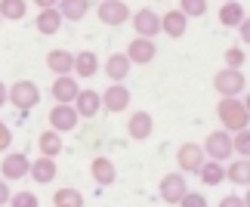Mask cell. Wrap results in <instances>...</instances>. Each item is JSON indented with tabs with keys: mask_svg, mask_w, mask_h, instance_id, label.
Returning <instances> with one entry per match:
<instances>
[{
	"mask_svg": "<svg viewBox=\"0 0 250 207\" xmlns=\"http://www.w3.org/2000/svg\"><path fill=\"white\" fill-rule=\"evenodd\" d=\"M216 115L223 121L226 133H241V130H247V124H250V115H247L244 102H238V99H219Z\"/></svg>",
	"mask_w": 250,
	"mask_h": 207,
	"instance_id": "obj_1",
	"label": "cell"
},
{
	"mask_svg": "<svg viewBox=\"0 0 250 207\" xmlns=\"http://www.w3.org/2000/svg\"><path fill=\"white\" fill-rule=\"evenodd\" d=\"M9 102L19 108V111H31L37 102H41V90H37L34 81H16L9 87Z\"/></svg>",
	"mask_w": 250,
	"mask_h": 207,
	"instance_id": "obj_2",
	"label": "cell"
},
{
	"mask_svg": "<svg viewBox=\"0 0 250 207\" xmlns=\"http://www.w3.org/2000/svg\"><path fill=\"white\" fill-rule=\"evenodd\" d=\"M213 87L216 93L223 99H235L238 93H241L247 87V81H244V74L241 71H232V68H223V71H216V78H213Z\"/></svg>",
	"mask_w": 250,
	"mask_h": 207,
	"instance_id": "obj_3",
	"label": "cell"
},
{
	"mask_svg": "<svg viewBox=\"0 0 250 207\" xmlns=\"http://www.w3.org/2000/svg\"><path fill=\"white\" fill-rule=\"evenodd\" d=\"M232 152H235V148H232V136H229L226 130H213V133L207 136L204 155H210V161H226Z\"/></svg>",
	"mask_w": 250,
	"mask_h": 207,
	"instance_id": "obj_4",
	"label": "cell"
},
{
	"mask_svg": "<svg viewBox=\"0 0 250 207\" xmlns=\"http://www.w3.org/2000/svg\"><path fill=\"white\" fill-rule=\"evenodd\" d=\"M96 16H99L102 25H124L130 19V6L121 3V0H102L96 6Z\"/></svg>",
	"mask_w": 250,
	"mask_h": 207,
	"instance_id": "obj_5",
	"label": "cell"
},
{
	"mask_svg": "<svg viewBox=\"0 0 250 207\" xmlns=\"http://www.w3.org/2000/svg\"><path fill=\"white\" fill-rule=\"evenodd\" d=\"M0 173H3V180H6V183L22 180V176L31 173V161H28L22 152H9L3 161H0Z\"/></svg>",
	"mask_w": 250,
	"mask_h": 207,
	"instance_id": "obj_6",
	"label": "cell"
},
{
	"mask_svg": "<svg viewBox=\"0 0 250 207\" xmlns=\"http://www.w3.org/2000/svg\"><path fill=\"white\" fill-rule=\"evenodd\" d=\"M176 161H179L182 173H201V167H204V148L195 143H186V145H179Z\"/></svg>",
	"mask_w": 250,
	"mask_h": 207,
	"instance_id": "obj_7",
	"label": "cell"
},
{
	"mask_svg": "<svg viewBox=\"0 0 250 207\" xmlns=\"http://www.w3.org/2000/svg\"><path fill=\"white\" fill-rule=\"evenodd\" d=\"M186 195H188V186H186V176L182 173H167L161 180V198L167 204H179Z\"/></svg>",
	"mask_w": 250,
	"mask_h": 207,
	"instance_id": "obj_8",
	"label": "cell"
},
{
	"mask_svg": "<svg viewBox=\"0 0 250 207\" xmlns=\"http://www.w3.org/2000/svg\"><path fill=\"white\" fill-rule=\"evenodd\" d=\"M133 28H136L139 37H146V41H151L158 31H161V16L155 13L151 6H142L136 16H133Z\"/></svg>",
	"mask_w": 250,
	"mask_h": 207,
	"instance_id": "obj_9",
	"label": "cell"
},
{
	"mask_svg": "<svg viewBox=\"0 0 250 207\" xmlns=\"http://www.w3.org/2000/svg\"><path fill=\"white\" fill-rule=\"evenodd\" d=\"M78 121H81V115L74 105H56L50 111V130H56V133H68V130L78 127Z\"/></svg>",
	"mask_w": 250,
	"mask_h": 207,
	"instance_id": "obj_10",
	"label": "cell"
},
{
	"mask_svg": "<svg viewBox=\"0 0 250 207\" xmlns=\"http://www.w3.org/2000/svg\"><path fill=\"white\" fill-rule=\"evenodd\" d=\"M155 41H146V37H133L130 46H127V59L130 65H148V62H155Z\"/></svg>",
	"mask_w": 250,
	"mask_h": 207,
	"instance_id": "obj_11",
	"label": "cell"
},
{
	"mask_svg": "<svg viewBox=\"0 0 250 207\" xmlns=\"http://www.w3.org/2000/svg\"><path fill=\"white\" fill-rule=\"evenodd\" d=\"M81 96V87H78V81L71 78H56L53 83V99H56V105H74V99Z\"/></svg>",
	"mask_w": 250,
	"mask_h": 207,
	"instance_id": "obj_12",
	"label": "cell"
},
{
	"mask_svg": "<svg viewBox=\"0 0 250 207\" xmlns=\"http://www.w3.org/2000/svg\"><path fill=\"white\" fill-rule=\"evenodd\" d=\"M102 105H105V111H127L130 108V90L124 83H114V87L105 90Z\"/></svg>",
	"mask_w": 250,
	"mask_h": 207,
	"instance_id": "obj_13",
	"label": "cell"
},
{
	"mask_svg": "<svg viewBox=\"0 0 250 207\" xmlns=\"http://www.w3.org/2000/svg\"><path fill=\"white\" fill-rule=\"evenodd\" d=\"M151 130H155V121H151L148 111H133L130 115V124H127V133L133 139H148Z\"/></svg>",
	"mask_w": 250,
	"mask_h": 207,
	"instance_id": "obj_14",
	"label": "cell"
},
{
	"mask_svg": "<svg viewBox=\"0 0 250 207\" xmlns=\"http://www.w3.org/2000/svg\"><path fill=\"white\" fill-rule=\"evenodd\" d=\"M74 108H78L81 118H96L102 108V96L96 90H81V96L74 99Z\"/></svg>",
	"mask_w": 250,
	"mask_h": 207,
	"instance_id": "obj_15",
	"label": "cell"
},
{
	"mask_svg": "<svg viewBox=\"0 0 250 207\" xmlns=\"http://www.w3.org/2000/svg\"><path fill=\"white\" fill-rule=\"evenodd\" d=\"M46 65H50V71H56L59 78H68L74 71V56L68 50H50L46 53Z\"/></svg>",
	"mask_w": 250,
	"mask_h": 207,
	"instance_id": "obj_16",
	"label": "cell"
},
{
	"mask_svg": "<svg viewBox=\"0 0 250 207\" xmlns=\"http://www.w3.org/2000/svg\"><path fill=\"white\" fill-rule=\"evenodd\" d=\"M90 173H93V180L96 186H111L114 180H118V170H114V164L108 161V158H93V164H90Z\"/></svg>",
	"mask_w": 250,
	"mask_h": 207,
	"instance_id": "obj_17",
	"label": "cell"
},
{
	"mask_svg": "<svg viewBox=\"0 0 250 207\" xmlns=\"http://www.w3.org/2000/svg\"><path fill=\"white\" fill-rule=\"evenodd\" d=\"M105 74L114 81V83H121L124 78L130 74V59H127V53H114L105 59Z\"/></svg>",
	"mask_w": 250,
	"mask_h": 207,
	"instance_id": "obj_18",
	"label": "cell"
},
{
	"mask_svg": "<svg viewBox=\"0 0 250 207\" xmlns=\"http://www.w3.org/2000/svg\"><path fill=\"white\" fill-rule=\"evenodd\" d=\"M161 31L167 37H182L186 34V16L179 13V9H170V13L161 16Z\"/></svg>",
	"mask_w": 250,
	"mask_h": 207,
	"instance_id": "obj_19",
	"label": "cell"
},
{
	"mask_svg": "<svg viewBox=\"0 0 250 207\" xmlns=\"http://www.w3.org/2000/svg\"><path fill=\"white\" fill-rule=\"evenodd\" d=\"M37 31H41V34H46V37H50V34H56V31H59V28H62V13H59V6H56V9H43V13H37Z\"/></svg>",
	"mask_w": 250,
	"mask_h": 207,
	"instance_id": "obj_20",
	"label": "cell"
},
{
	"mask_svg": "<svg viewBox=\"0 0 250 207\" xmlns=\"http://www.w3.org/2000/svg\"><path fill=\"white\" fill-rule=\"evenodd\" d=\"M37 148H41V158H56L62 152V136L56 133V130H43V133L37 136Z\"/></svg>",
	"mask_w": 250,
	"mask_h": 207,
	"instance_id": "obj_21",
	"label": "cell"
},
{
	"mask_svg": "<svg viewBox=\"0 0 250 207\" xmlns=\"http://www.w3.org/2000/svg\"><path fill=\"white\" fill-rule=\"evenodd\" d=\"M31 180H34V183H41V186H46V183H53V180H56V161H53V158H41V161H31Z\"/></svg>",
	"mask_w": 250,
	"mask_h": 207,
	"instance_id": "obj_22",
	"label": "cell"
},
{
	"mask_svg": "<svg viewBox=\"0 0 250 207\" xmlns=\"http://www.w3.org/2000/svg\"><path fill=\"white\" fill-rule=\"evenodd\" d=\"M96 71H99V59H96V53L83 50V53L74 56V74H78V78H93Z\"/></svg>",
	"mask_w": 250,
	"mask_h": 207,
	"instance_id": "obj_23",
	"label": "cell"
},
{
	"mask_svg": "<svg viewBox=\"0 0 250 207\" xmlns=\"http://www.w3.org/2000/svg\"><path fill=\"white\" fill-rule=\"evenodd\" d=\"M244 6L241 3H223L219 6V25H226V28H241L244 22Z\"/></svg>",
	"mask_w": 250,
	"mask_h": 207,
	"instance_id": "obj_24",
	"label": "cell"
},
{
	"mask_svg": "<svg viewBox=\"0 0 250 207\" xmlns=\"http://www.w3.org/2000/svg\"><path fill=\"white\" fill-rule=\"evenodd\" d=\"M59 13H62V19L81 22V19L90 13V3H86V0H62V3H59Z\"/></svg>",
	"mask_w": 250,
	"mask_h": 207,
	"instance_id": "obj_25",
	"label": "cell"
},
{
	"mask_svg": "<svg viewBox=\"0 0 250 207\" xmlns=\"http://www.w3.org/2000/svg\"><path fill=\"white\" fill-rule=\"evenodd\" d=\"M226 176H229L235 186H250V158L232 161V164H229V170H226Z\"/></svg>",
	"mask_w": 250,
	"mask_h": 207,
	"instance_id": "obj_26",
	"label": "cell"
},
{
	"mask_svg": "<svg viewBox=\"0 0 250 207\" xmlns=\"http://www.w3.org/2000/svg\"><path fill=\"white\" fill-rule=\"evenodd\" d=\"M201 183L204 186H219L226 180V167L219 164V161H204V167H201Z\"/></svg>",
	"mask_w": 250,
	"mask_h": 207,
	"instance_id": "obj_27",
	"label": "cell"
},
{
	"mask_svg": "<svg viewBox=\"0 0 250 207\" xmlns=\"http://www.w3.org/2000/svg\"><path fill=\"white\" fill-rule=\"evenodd\" d=\"M53 207H83V195L78 189H59L53 195Z\"/></svg>",
	"mask_w": 250,
	"mask_h": 207,
	"instance_id": "obj_28",
	"label": "cell"
},
{
	"mask_svg": "<svg viewBox=\"0 0 250 207\" xmlns=\"http://www.w3.org/2000/svg\"><path fill=\"white\" fill-rule=\"evenodd\" d=\"M25 13H28L25 0H0V16H3V19H13V22H16V19H22Z\"/></svg>",
	"mask_w": 250,
	"mask_h": 207,
	"instance_id": "obj_29",
	"label": "cell"
},
{
	"mask_svg": "<svg viewBox=\"0 0 250 207\" xmlns=\"http://www.w3.org/2000/svg\"><path fill=\"white\" fill-rule=\"evenodd\" d=\"M232 148H235V152L241 155V158H250V127L232 136Z\"/></svg>",
	"mask_w": 250,
	"mask_h": 207,
	"instance_id": "obj_30",
	"label": "cell"
},
{
	"mask_svg": "<svg viewBox=\"0 0 250 207\" xmlns=\"http://www.w3.org/2000/svg\"><path fill=\"white\" fill-rule=\"evenodd\" d=\"M179 13L182 16H204L207 13V3H204V0H182V3H179Z\"/></svg>",
	"mask_w": 250,
	"mask_h": 207,
	"instance_id": "obj_31",
	"label": "cell"
},
{
	"mask_svg": "<svg viewBox=\"0 0 250 207\" xmlns=\"http://www.w3.org/2000/svg\"><path fill=\"white\" fill-rule=\"evenodd\" d=\"M241 65H244V50H241V46H232V50H226V68L241 71Z\"/></svg>",
	"mask_w": 250,
	"mask_h": 207,
	"instance_id": "obj_32",
	"label": "cell"
},
{
	"mask_svg": "<svg viewBox=\"0 0 250 207\" xmlns=\"http://www.w3.org/2000/svg\"><path fill=\"white\" fill-rule=\"evenodd\" d=\"M37 204H41V201H37L34 192H16L13 201H9V207H37Z\"/></svg>",
	"mask_w": 250,
	"mask_h": 207,
	"instance_id": "obj_33",
	"label": "cell"
},
{
	"mask_svg": "<svg viewBox=\"0 0 250 207\" xmlns=\"http://www.w3.org/2000/svg\"><path fill=\"white\" fill-rule=\"evenodd\" d=\"M179 207H207V198H204L201 192H188L186 198L179 201Z\"/></svg>",
	"mask_w": 250,
	"mask_h": 207,
	"instance_id": "obj_34",
	"label": "cell"
},
{
	"mask_svg": "<svg viewBox=\"0 0 250 207\" xmlns=\"http://www.w3.org/2000/svg\"><path fill=\"white\" fill-rule=\"evenodd\" d=\"M9 143H13V133H9V127L3 124V121H0V152H6Z\"/></svg>",
	"mask_w": 250,
	"mask_h": 207,
	"instance_id": "obj_35",
	"label": "cell"
},
{
	"mask_svg": "<svg viewBox=\"0 0 250 207\" xmlns=\"http://www.w3.org/2000/svg\"><path fill=\"white\" fill-rule=\"evenodd\" d=\"M9 201H13V192H9L6 180H0V207H3V204H9Z\"/></svg>",
	"mask_w": 250,
	"mask_h": 207,
	"instance_id": "obj_36",
	"label": "cell"
},
{
	"mask_svg": "<svg viewBox=\"0 0 250 207\" xmlns=\"http://www.w3.org/2000/svg\"><path fill=\"white\" fill-rule=\"evenodd\" d=\"M219 207H244V198H238V195H226V198L219 201Z\"/></svg>",
	"mask_w": 250,
	"mask_h": 207,
	"instance_id": "obj_37",
	"label": "cell"
},
{
	"mask_svg": "<svg viewBox=\"0 0 250 207\" xmlns=\"http://www.w3.org/2000/svg\"><path fill=\"white\" fill-rule=\"evenodd\" d=\"M238 31H241V41H244V43H250V19H244Z\"/></svg>",
	"mask_w": 250,
	"mask_h": 207,
	"instance_id": "obj_38",
	"label": "cell"
},
{
	"mask_svg": "<svg viewBox=\"0 0 250 207\" xmlns=\"http://www.w3.org/2000/svg\"><path fill=\"white\" fill-rule=\"evenodd\" d=\"M6 99H9V90H6V83H0V108H3Z\"/></svg>",
	"mask_w": 250,
	"mask_h": 207,
	"instance_id": "obj_39",
	"label": "cell"
},
{
	"mask_svg": "<svg viewBox=\"0 0 250 207\" xmlns=\"http://www.w3.org/2000/svg\"><path fill=\"white\" fill-rule=\"evenodd\" d=\"M244 108H247V115H250V93L244 96Z\"/></svg>",
	"mask_w": 250,
	"mask_h": 207,
	"instance_id": "obj_40",
	"label": "cell"
},
{
	"mask_svg": "<svg viewBox=\"0 0 250 207\" xmlns=\"http://www.w3.org/2000/svg\"><path fill=\"white\" fill-rule=\"evenodd\" d=\"M244 207H250V189H247V195H244Z\"/></svg>",
	"mask_w": 250,
	"mask_h": 207,
	"instance_id": "obj_41",
	"label": "cell"
},
{
	"mask_svg": "<svg viewBox=\"0 0 250 207\" xmlns=\"http://www.w3.org/2000/svg\"><path fill=\"white\" fill-rule=\"evenodd\" d=\"M0 19H3V16H0Z\"/></svg>",
	"mask_w": 250,
	"mask_h": 207,
	"instance_id": "obj_42",
	"label": "cell"
}]
</instances>
